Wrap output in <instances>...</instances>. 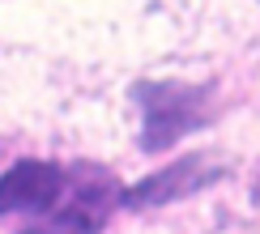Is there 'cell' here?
<instances>
[{
    "instance_id": "obj_1",
    "label": "cell",
    "mask_w": 260,
    "mask_h": 234,
    "mask_svg": "<svg viewBox=\"0 0 260 234\" xmlns=\"http://www.w3.org/2000/svg\"><path fill=\"white\" fill-rule=\"evenodd\" d=\"M133 94L141 102V149L145 153H167L171 145H179V136L205 128L213 115L209 90L192 81H141Z\"/></svg>"
},
{
    "instance_id": "obj_4",
    "label": "cell",
    "mask_w": 260,
    "mask_h": 234,
    "mask_svg": "<svg viewBox=\"0 0 260 234\" xmlns=\"http://www.w3.org/2000/svg\"><path fill=\"white\" fill-rule=\"evenodd\" d=\"M69 187V170L56 162L21 158L0 175V217L5 213H47Z\"/></svg>"
},
{
    "instance_id": "obj_5",
    "label": "cell",
    "mask_w": 260,
    "mask_h": 234,
    "mask_svg": "<svg viewBox=\"0 0 260 234\" xmlns=\"http://www.w3.org/2000/svg\"><path fill=\"white\" fill-rule=\"evenodd\" d=\"M256 205H260V183H256Z\"/></svg>"
},
{
    "instance_id": "obj_2",
    "label": "cell",
    "mask_w": 260,
    "mask_h": 234,
    "mask_svg": "<svg viewBox=\"0 0 260 234\" xmlns=\"http://www.w3.org/2000/svg\"><path fill=\"white\" fill-rule=\"evenodd\" d=\"M115 200H120L115 179L99 166H81L77 175H69V187L47 209V217L17 234H99L107 226V217H111Z\"/></svg>"
},
{
    "instance_id": "obj_3",
    "label": "cell",
    "mask_w": 260,
    "mask_h": 234,
    "mask_svg": "<svg viewBox=\"0 0 260 234\" xmlns=\"http://www.w3.org/2000/svg\"><path fill=\"white\" fill-rule=\"evenodd\" d=\"M222 175H226V166L213 153H188V158H179L171 166H158L154 175H145L128 191H120V200L128 209H158V205H171V200L197 196L209 183H218Z\"/></svg>"
}]
</instances>
